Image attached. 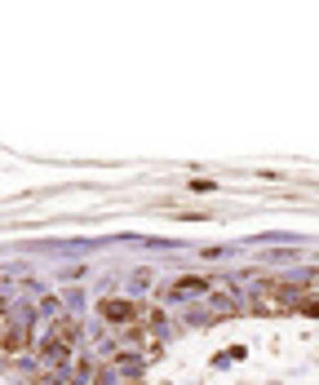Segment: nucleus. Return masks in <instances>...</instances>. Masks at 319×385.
Wrapping results in <instances>:
<instances>
[{"mask_svg":"<svg viewBox=\"0 0 319 385\" xmlns=\"http://www.w3.org/2000/svg\"><path fill=\"white\" fill-rule=\"evenodd\" d=\"M5 328H9V332H5V346H9V350H23V346H27V328H23V323H14V319L5 323Z\"/></svg>","mask_w":319,"mask_h":385,"instance_id":"1","label":"nucleus"},{"mask_svg":"<svg viewBox=\"0 0 319 385\" xmlns=\"http://www.w3.org/2000/svg\"><path fill=\"white\" fill-rule=\"evenodd\" d=\"M103 315H107V319H120V323H125V319H133V306H120V301H107V306H103Z\"/></svg>","mask_w":319,"mask_h":385,"instance_id":"2","label":"nucleus"}]
</instances>
